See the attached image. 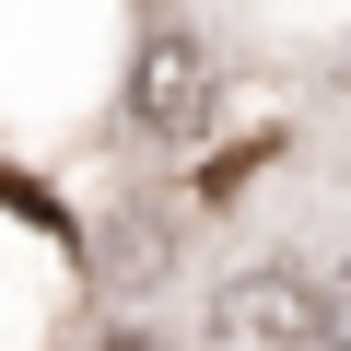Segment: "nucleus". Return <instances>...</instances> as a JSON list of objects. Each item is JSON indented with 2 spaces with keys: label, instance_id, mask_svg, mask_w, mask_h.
Returning <instances> with one entry per match:
<instances>
[{
  "label": "nucleus",
  "instance_id": "4",
  "mask_svg": "<svg viewBox=\"0 0 351 351\" xmlns=\"http://www.w3.org/2000/svg\"><path fill=\"white\" fill-rule=\"evenodd\" d=\"M106 351H164V339H141V328H117V339H106Z\"/></svg>",
  "mask_w": 351,
  "mask_h": 351
},
{
  "label": "nucleus",
  "instance_id": "3",
  "mask_svg": "<svg viewBox=\"0 0 351 351\" xmlns=\"http://www.w3.org/2000/svg\"><path fill=\"white\" fill-rule=\"evenodd\" d=\"M316 316H328V351H351V269H339V281L316 293Z\"/></svg>",
  "mask_w": 351,
  "mask_h": 351
},
{
  "label": "nucleus",
  "instance_id": "2",
  "mask_svg": "<svg viewBox=\"0 0 351 351\" xmlns=\"http://www.w3.org/2000/svg\"><path fill=\"white\" fill-rule=\"evenodd\" d=\"M129 117H141L152 141L211 129V59H199V36H152V47L129 59Z\"/></svg>",
  "mask_w": 351,
  "mask_h": 351
},
{
  "label": "nucleus",
  "instance_id": "1",
  "mask_svg": "<svg viewBox=\"0 0 351 351\" xmlns=\"http://www.w3.org/2000/svg\"><path fill=\"white\" fill-rule=\"evenodd\" d=\"M211 351H328V316L293 269H234L211 293Z\"/></svg>",
  "mask_w": 351,
  "mask_h": 351
}]
</instances>
